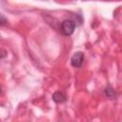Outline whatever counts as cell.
Returning a JSON list of instances; mask_svg holds the SVG:
<instances>
[{
    "label": "cell",
    "mask_w": 122,
    "mask_h": 122,
    "mask_svg": "<svg viewBox=\"0 0 122 122\" xmlns=\"http://www.w3.org/2000/svg\"><path fill=\"white\" fill-rule=\"evenodd\" d=\"M75 27H76V24L73 20L71 19H65L62 23H61V27H60V30H61V32L62 34L66 35V36H70L73 33L74 30H75Z\"/></svg>",
    "instance_id": "1"
},
{
    "label": "cell",
    "mask_w": 122,
    "mask_h": 122,
    "mask_svg": "<svg viewBox=\"0 0 122 122\" xmlns=\"http://www.w3.org/2000/svg\"><path fill=\"white\" fill-rule=\"evenodd\" d=\"M83 61H84V53L82 51H77L71 56V64L74 68H80L83 64Z\"/></svg>",
    "instance_id": "2"
},
{
    "label": "cell",
    "mask_w": 122,
    "mask_h": 122,
    "mask_svg": "<svg viewBox=\"0 0 122 122\" xmlns=\"http://www.w3.org/2000/svg\"><path fill=\"white\" fill-rule=\"evenodd\" d=\"M66 99H67V97L62 92L57 91L52 94V100L55 103H63V102L66 101Z\"/></svg>",
    "instance_id": "3"
},
{
    "label": "cell",
    "mask_w": 122,
    "mask_h": 122,
    "mask_svg": "<svg viewBox=\"0 0 122 122\" xmlns=\"http://www.w3.org/2000/svg\"><path fill=\"white\" fill-rule=\"evenodd\" d=\"M105 95L108 98H113V97H115V92L113 91V89L112 87H108L105 89Z\"/></svg>",
    "instance_id": "4"
},
{
    "label": "cell",
    "mask_w": 122,
    "mask_h": 122,
    "mask_svg": "<svg viewBox=\"0 0 122 122\" xmlns=\"http://www.w3.org/2000/svg\"><path fill=\"white\" fill-rule=\"evenodd\" d=\"M7 23H8L7 18H6L2 13H0V26H4V25H6Z\"/></svg>",
    "instance_id": "5"
},
{
    "label": "cell",
    "mask_w": 122,
    "mask_h": 122,
    "mask_svg": "<svg viewBox=\"0 0 122 122\" xmlns=\"http://www.w3.org/2000/svg\"><path fill=\"white\" fill-rule=\"evenodd\" d=\"M0 92H1V87H0Z\"/></svg>",
    "instance_id": "6"
}]
</instances>
